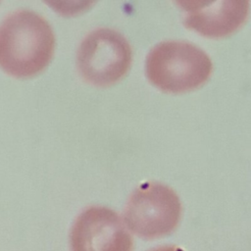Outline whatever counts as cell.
I'll return each mask as SVG.
<instances>
[{"mask_svg": "<svg viewBox=\"0 0 251 251\" xmlns=\"http://www.w3.org/2000/svg\"><path fill=\"white\" fill-rule=\"evenodd\" d=\"M70 246L71 251H132L133 240L117 212L91 206L75 219Z\"/></svg>", "mask_w": 251, "mask_h": 251, "instance_id": "5b68a950", "label": "cell"}, {"mask_svg": "<svg viewBox=\"0 0 251 251\" xmlns=\"http://www.w3.org/2000/svg\"><path fill=\"white\" fill-rule=\"evenodd\" d=\"M132 51L127 39L119 31L100 27L90 31L77 51V67L82 77L95 85H109L127 72Z\"/></svg>", "mask_w": 251, "mask_h": 251, "instance_id": "277c9868", "label": "cell"}, {"mask_svg": "<svg viewBox=\"0 0 251 251\" xmlns=\"http://www.w3.org/2000/svg\"><path fill=\"white\" fill-rule=\"evenodd\" d=\"M54 46L51 26L34 12H14L0 25V67L11 75L25 77L42 71Z\"/></svg>", "mask_w": 251, "mask_h": 251, "instance_id": "6da1fadb", "label": "cell"}, {"mask_svg": "<svg viewBox=\"0 0 251 251\" xmlns=\"http://www.w3.org/2000/svg\"><path fill=\"white\" fill-rule=\"evenodd\" d=\"M150 251H184V250L176 245H164V246H160L155 249H152Z\"/></svg>", "mask_w": 251, "mask_h": 251, "instance_id": "52a82bcc", "label": "cell"}, {"mask_svg": "<svg viewBox=\"0 0 251 251\" xmlns=\"http://www.w3.org/2000/svg\"><path fill=\"white\" fill-rule=\"evenodd\" d=\"M185 10L184 25L210 37H220L237 29L247 19L249 1H180L176 3Z\"/></svg>", "mask_w": 251, "mask_h": 251, "instance_id": "8992f818", "label": "cell"}, {"mask_svg": "<svg viewBox=\"0 0 251 251\" xmlns=\"http://www.w3.org/2000/svg\"><path fill=\"white\" fill-rule=\"evenodd\" d=\"M213 64L209 55L185 40H164L149 51L145 61L148 79L168 92L196 88L210 76Z\"/></svg>", "mask_w": 251, "mask_h": 251, "instance_id": "7a4b0ae2", "label": "cell"}, {"mask_svg": "<svg viewBox=\"0 0 251 251\" xmlns=\"http://www.w3.org/2000/svg\"><path fill=\"white\" fill-rule=\"evenodd\" d=\"M180 216L181 203L175 190L158 181H147L128 197L123 221L137 236L155 239L173 232Z\"/></svg>", "mask_w": 251, "mask_h": 251, "instance_id": "3957f363", "label": "cell"}]
</instances>
